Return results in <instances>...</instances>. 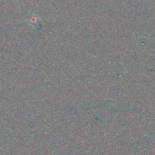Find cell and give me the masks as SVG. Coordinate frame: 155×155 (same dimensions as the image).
Here are the masks:
<instances>
[{"instance_id":"1","label":"cell","mask_w":155,"mask_h":155,"mask_svg":"<svg viewBox=\"0 0 155 155\" xmlns=\"http://www.w3.org/2000/svg\"><path fill=\"white\" fill-rule=\"evenodd\" d=\"M39 18L36 15V14L33 13L30 14V16L25 20V22L30 26L31 28H36L38 25L39 24Z\"/></svg>"}]
</instances>
